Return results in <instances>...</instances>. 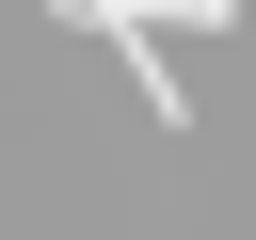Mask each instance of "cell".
<instances>
[{
  "instance_id": "6da1fadb",
  "label": "cell",
  "mask_w": 256,
  "mask_h": 240,
  "mask_svg": "<svg viewBox=\"0 0 256 240\" xmlns=\"http://www.w3.org/2000/svg\"><path fill=\"white\" fill-rule=\"evenodd\" d=\"M176 16H192V32H240V0H176Z\"/></svg>"
}]
</instances>
